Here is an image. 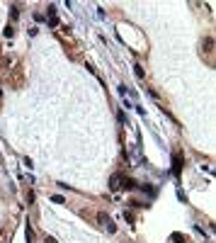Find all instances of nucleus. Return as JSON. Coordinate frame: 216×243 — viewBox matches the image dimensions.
Masks as SVG:
<instances>
[{
  "instance_id": "obj_1",
  "label": "nucleus",
  "mask_w": 216,
  "mask_h": 243,
  "mask_svg": "<svg viewBox=\"0 0 216 243\" xmlns=\"http://www.w3.org/2000/svg\"><path fill=\"white\" fill-rule=\"evenodd\" d=\"M97 221L105 226V229H107L109 234H114V231H117V226H114V221H112V216L105 214V212H100V214H97Z\"/></svg>"
},
{
  "instance_id": "obj_9",
  "label": "nucleus",
  "mask_w": 216,
  "mask_h": 243,
  "mask_svg": "<svg viewBox=\"0 0 216 243\" xmlns=\"http://www.w3.org/2000/svg\"><path fill=\"white\" fill-rule=\"evenodd\" d=\"M46 243H56V241H54V238H46Z\"/></svg>"
},
{
  "instance_id": "obj_7",
  "label": "nucleus",
  "mask_w": 216,
  "mask_h": 243,
  "mask_svg": "<svg viewBox=\"0 0 216 243\" xmlns=\"http://www.w3.org/2000/svg\"><path fill=\"white\" fill-rule=\"evenodd\" d=\"M46 10H49V17H56V5H49Z\"/></svg>"
},
{
  "instance_id": "obj_2",
  "label": "nucleus",
  "mask_w": 216,
  "mask_h": 243,
  "mask_svg": "<svg viewBox=\"0 0 216 243\" xmlns=\"http://www.w3.org/2000/svg\"><path fill=\"white\" fill-rule=\"evenodd\" d=\"M180 170H182V156L177 153L175 160H172V173H175V178H180Z\"/></svg>"
},
{
  "instance_id": "obj_8",
  "label": "nucleus",
  "mask_w": 216,
  "mask_h": 243,
  "mask_svg": "<svg viewBox=\"0 0 216 243\" xmlns=\"http://www.w3.org/2000/svg\"><path fill=\"white\" fill-rule=\"evenodd\" d=\"M51 199H54L56 204H63V202H66V199H63V197H61V195H54V197H51Z\"/></svg>"
},
{
  "instance_id": "obj_6",
  "label": "nucleus",
  "mask_w": 216,
  "mask_h": 243,
  "mask_svg": "<svg viewBox=\"0 0 216 243\" xmlns=\"http://www.w3.org/2000/svg\"><path fill=\"white\" fill-rule=\"evenodd\" d=\"M134 71H136V78H141V80H143V68H141V66H134Z\"/></svg>"
},
{
  "instance_id": "obj_5",
  "label": "nucleus",
  "mask_w": 216,
  "mask_h": 243,
  "mask_svg": "<svg viewBox=\"0 0 216 243\" xmlns=\"http://www.w3.org/2000/svg\"><path fill=\"white\" fill-rule=\"evenodd\" d=\"M170 241H175V243H185V236H182V234H172V236H170Z\"/></svg>"
},
{
  "instance_id": "obj_3",
  "label": "nucleus",
  "mask_w": 216,
  "mask_h": 243,
  "mask_svg": "<svg viewBox=\"0 0 216 243\" xmlns=\"http://www.w3.org/2000/svg\"><path fill=\"white\" fill-rule=\"evenodd\" d=\"M119 182H122V175H112V180H109V187H112V190H119Z\"/></svg>"
},
{
  "instance_id": "obj_4",
  "label": "nucleus",
  "mask_w": 216,
  "mask_h": 243,
  "mask_svg": "<svg viewBox=\"0 0 216 243\" xmlns=\"http://www.w3.org/2000/svg\"><path fill=\"white\" fill-rule=\"evenodd\" d=\"M122 187H126V190H134V187H136V180H131V178L124 180V185H122Z\"/></svg>"
}]
</instances>
